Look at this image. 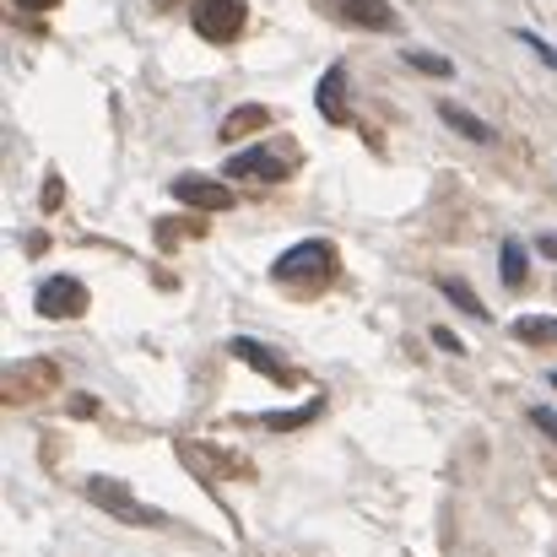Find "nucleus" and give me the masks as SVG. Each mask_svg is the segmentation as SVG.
Segmentation results:
<instances>
[{
  "mask_svg": "<svg viewBox=\"0 0 557 557\" xmlns=\"http://www.w3.org/2000/svg\"><path fill=\"white\" fill-rule=\"evenodd\" d=\"M271 276H276L282 287L314 293V287H325V282L336 276V244H331V238H304V244H293V249L271 265Z\"/></svg>",
  "mask_w": 557,
  "mask_h": 557,
  "instance_id": "f257e3e1",
  "label": "nucleus"
},
{
  "mask_svg": "<svg viewBox=\"0 0 557 557\" xmlns=\"http://www.w3.org/2000/svg\"><path fill=\"white\" fill-rule=\"evenodd\" d=\"M87 498H92L98 509H109L114 520H125V525H169L163 509L141 504V498H136L125 482H114V476H92V482H87Z\"/></svg>",
  "mask_w": 557,
  "mask_h": 557,
  "instance_id": "f03ea898",
  "label": "nucleus"
},
{
  "mask_svg": "<svg viewBox=\"0 0 557 557\" xmlns=\"http://www.w3.org/2000/svg\"><path fill=\"white\" fill-rule=\"evenodd\" d=\"M189 22H195V33H200V38L227 44V38H238V33H244L249 11H244V0H195Z\"/></svg>",
  "mask_w": 557,
  "mask_h": 557,
  "instance_id": "7ed1b4c3",
  "label": "nucleus"
},
{
  "mask_svg": "<svg viewBox=\"0 0 557 557\" xmlns=\"http://www.w3.org/2000/svg\"><path fill=\"white\" fill-rule=\"evenodd\" d=\"M38 314L44 320H82L87 314V287L76 276H49L38 287Z\"/></svg>",
  "mask_w": 557,
  "mask_h": 557,
  "instance_id": "20e7f679",
  "label": "nucleus"
},
{
  "mask_svg": "<svg viewBox=\"0 0 557 557\" xmlns=\"http://www.w3.org/2000/svg\"><path fill=\"white\" fill-rule=\"evenodd\" d=\"M174 200L195 206V211H227L233 206V189L222 185V180H206V174H180L174 180Z\"/></svg>",
  "mask_w": 557,
  "mask_h": 557,
  "instance_id": "39448f33",
  "label": "nucleus"
},
{
  "mask_svg": "<svg viewBox=\"0 0 557 557\" xmlns=\"http://www.w3.org/2000/svg\"><path fill=\"white\" fill-rule=\"evenodd\" d=\"M227 174H233V180H265V185H276V180L293 174V163L276 158V152H265V147H249V152H238V158L227 163Z\"/></svg>",
  "mask_w": 557,
  "mask_h": 557,
  "instance_id": "423d86ee",
  "label": "nucleus"
},
{
  "mask_svg": "<svg viewBox=\"0 0 557 557\" xmlns=\"http://www.w3.org/2000/svg\"><path fill=\"white\" fill-rule=\"evenodd\" d=\"M54 373L60 369H54V363H44V358H38V363H11V369H5V400H11V406L33 400L44 384H54Z\"/></svg>",
  "mask_w": 557,
  "mask_h": 557,
  "instance_id": "0eeeda50",
  "label": "nucleus"
},
{
  "mask_svg": "<svg viewBox=\"0 0 557 557\" xmlns=\"http://www.w3.org/2000/svg\"><path fill=\"white\" fill-rule=\"evenodd\" d=\"M331 11L352 27H369V33H389L395 27V5L389 0H331Z\"/></svg>",
  "mask_w": 557,
  "mask_h": 557,
  "instance_id": "6e6552de",
  "label": "nucleus"
},
{
  "mask_svg": "<svg viewBox=\"0 0 557 557\" xmlns=\"http://www.w3.org/2000/svg\"><path fill=\"white\" fill-rule=\"evenodd\" d=\"M233 358H238V363H249L255 373H265L271 384H298V379H293V369H287V363L271 352V347H260V342H249V336H233Z\"/></svg>",
  "mask_w": 557,
  "mask_h": 557,
  "instance_id": "1a4fd4ad",
  "label": "nucleus"
},
{
  "mask_svg": "<svg viewBox=\"0 0 557 557\" xmlns=\"http://www.w3.org/2000/svg\"><path fill=\"white\" fill-rule=\"evenodd\" d=\"M314 103H320V114H325L331 125H347V120H352V114H347V71H342V65H331V71L320 76Z\"/></svg>",
  "mask_w": 557,
  "mask_h": 557,
  "instance_id": "9d476101",
  "label": "nucleus"
},
{
  "mask_svg": "<svg viewBox=\"0 0 557 557\" xmlns=\"http://www.w3.org/2000/svg\"><path fill=\"white\" fill-rule=\"evenodd\" d=\"M271 125V109H260V103H244V109H233L227 120H222V141H238V136H249V131H265Z\"/></svg>",
  "mask_w": 557,
  "mask_h": 557,
  "instance_id": "9b49d317",
  "label": "nucleus"
},
{
  "mask_svg": "<svg viewBox=\"0 0 557 557\" xmlns=\"http://www.w3.org/2000/svg\"><path fill=\"white\" fill-rule=\"evenodd\" d=\"M438 120H444L449 131H460L466 141H482V147L493 141V131H487V125H482V120H476L471 109H460V103H438Z\"/></svg>",
  "mask_w": 557,
  "mask_h": 557,
  "instance_id": "f8f14e48",
  "label": "nucleus"
},
{
  "mask_svg": "<svg viewBox=\"0 0 557 557\" xmlns=\"http://www.w3.org/2000/svg\"><path fill=\"white\" fill-rule=\"evenodd\" d=\"M515 336L531 342V347H557V314H520Z\"/></svg>",
  "mask_w": 557,
  "mask_h": 557,
  "instance_id": "ddd939ff",
  "label": "nucleus"
},
{
  "mask_svg": "<svg viewBox=\"0 0 557 557\" xmlns=\"http://www.w3.org/2000/svg\"><path fill=\"white\" fill-rule=\"evenodd\" d=\"M498 276H504V287H525V276H531L525 244H504V249H498Z\"/></svg>",
  "mask_w": 557,
  "mask_h": 557,
  "instance_id": "4468645a",
  "label": "nucleus"
},
{
  "mask_svg": "<svg viewBox=\"0 0 557 557\" xmlns=\"http://www.w3.org/2000/svg\"><path fill=\"white\" fill-rule=\"evenodd\" d=\"M438 293H444V298H449V304H455L460 314H471V320H487L482 298H476V293H471V287H466L460 276H444V282H438Z\"/></svg>",
  "mask_w": 557,
  "mask_h": 557,
  "instance_id": "2eb2a0df",
  "label": "nucleus"
},
{
  "mask_svg": "<svg viewBox=\"0 0 557 557\" xmlns=\"http://www.w3.org/2000/svg\"><path fill=\"white\" fill-rule=\"evenodd\" d=\"M314 411H320V400H309V406H298V411H271V417H260V422L276 428V433H287V428H304Z\"/></svg>",
  "mask_w": 557,
  "mask_h": 557,
  "instance_id": "dca6fc26",
  "label": "nucleus"
},
{
  "mask_svg": "<svg viewBox=\"0 0 557 557\" xmlns=\"http://www.w3.org/2000/svg\"><path fill=\"white\" fill-rule=\"evenodd\" d=\"M406 65H417V71H428V76H449V71H455L444 54H422V49H406Z\"/></svg>",
  "mask_w": 557,
  "mask_h": 557,
  "instance_id": "f3484780",
  "label": "nucleus"
},
{
  "mask_svg": "<svg viewBox=\"0 0 557 557\" xmlns=\"http://www.w3.org/2000/svg\"><path fill=\"white\" fill-rule=\"evenodd\" d=\"M520 44H525L531 54H542V60H547V65H553V71H557V49H553V44H547V38H542V33H520Z\"/></svg>",
  "mask_w": 557,
  "mask_h": 557,
  "instance_id": "a211bd4d",
  "label": "nucleus"
},
{
  "mask_svg": "<svg viewBox=\"0 0 557 557\" xmlns=\"http://www.w3.org/2000/svg\"><path fill=\"white\" fill-rule=\"evenodd\" d=\"M531 422H536V428H542V433L557 444V411H553V406H531Z\"/></svg>",
  "mask_w": 557,
  "mask_h": 557,
  "instance_id": "6ab92c4d",
  "label": "nucleus"
},
{
  "mask_svg": "<svg viewBox=\"0 0 557 557\" xmlns=\"http://www.w3.org/2000/svg\"><path fill=\"white\" fill-rule=\"evenodd\" d=\"M433 342H438V347H444V352H466V347H460V336H455V331H433Z\"/></svg>",
  "mask_w": 557,
  "mask_h": 557,
  "instance_id": "aec40b11",
  "label": "nucleus"
},
{
  "mask_svg": "<svg viewBox=\"0 0 557 557\" xmlns=\"http://www.w3.org/2000/svg\"><path fill=\"white\" fill-rule=\"evenodd\" d=\"M60 195H65L60 180H49V185H44V211H54V206H60Z\"/></svg>",
  "mask_w": 557,
  "mask_h": 557,
  "instance_id": "412c9836",
  "label": "nucleus"
},
{
  "mask_svg": "<svg viewBox=\"0 0 557 557\" xmlns=\"http://www.w3.org/2000/svg\"><path fill=\"white\" fill-rule=\"evenodd\" d=\"M536 249H542L547 260H557V233H542V238H536Z\"/></svg>",
  "mask_w": 557,
  "mask_h": 557,
  "instance_id": "4be33fe9",
  "label": "nucleus"
},
{
  "mask_svg": "<svg viewBox=\"0 0 557 557\" xmlns=\"http://www.w3.org/2000/svg\"><path fill=\"white\" fill-rule=\"evenodd\" d=\"M16 5H22V11H49L54 0H16Z\"/></svg>",
  "mask_w": 557,
  "mask_h": 557,
  "instance_id": "5701e85b",
  "label": "nucleus"
},
{
  "mask_svg": "<svg viewBox=\"0 0 557 557\" xmlns=\"http://www.w3.org/2000/svg\"><path fill=\"white\" fill-rule=\"evenodd\" d=\"M158 5H174V0H158Z\"/></svg>",
  "mask_w": 557,
  "mask_h": 557,
  "instance_id": "b1692460",
  "label": "nucleus"
}]
</instances>
